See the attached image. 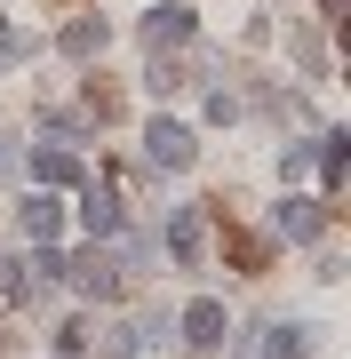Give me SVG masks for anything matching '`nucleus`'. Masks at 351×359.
Returning <instances> with one entry per match:
<instances>
[{
    "label": "nucleus",
    "mask_w": 351,
    "mask_h": 359,
    "mask_svg": "<svg viewBox=\"0 0 351 359\" xmlns=\"http://www.w3.org/2000/svg\"><path fill=\"white\" fill-rule=\"evenodd\" d=\"M184 40H192V8H184V0H152V16H144V48H184Z\"/></svg>",
    "instance_id": "2"
},
{
    "label": "nucleus",
    "mask_w": 351,
    "mask_h": 359,
    "mask_svg": "<svg viewBox=\"0 0 351 359\" xmlns=\"http://www.w3.org/2000/svg\"><path fill=\"white\" fill-rule=\"evenodd\" d=\"M168 248H176V264H200V208H176L168 216Z\"/></svg>",
    "instance_id": "10"
},
{
    "label": "nucleus",
    "mask_w": 351,
    "mask_h": 359,
    "mask_svg": "<svg viewBox=\"0 0 351 359\" xmlns=\"http://www.w3.org/2000/svg\"><path fill=\"white\" fill-rule=\"evenodd\" d=\"M319 8H327V16H336V0H319Z\"/></svg>",
    "instance_id": "13"
},
{
    "label": "nucleus",
    "mask_w": 351,
    "mask_h": 359,
    "mask_svg": "<svg viewBox=\"0 0 351 359\" xmlns=\"http://www.w3.org/2000/svg\"><path fill=\"white\" fill-rule=\"evenodd\" d=\"M223 335H232V320H223V304H216V295H192V304H184V344L216 351Z\"/></svg>",
    "instance_id": "4"
},
{
    "label": "nucleus",
    "mask_w": 351,
    "mask_h": 359,
    "mask_svg": "<svg viewBox=\"0 0 351 359\" xmlns=\"http://www.w3.org/2000/svg\"><path fill=\"white\" fill-rule=\"evenodd\" d=\"M16 231H25V240H32V248H48V240H56V231H64V208H56L48 192H32L25 208H16Z\"/></svg>",
    "instance_id": "7"
},
{
    "label": "nucleus",
    "mask_w": 351,
    "mask_h": 359,
    "mask_svg": "<svg viewBox=\"0 0 351 359\" xmlns=\"http://www.w3.org/2000/svg\"><path fill=\"white\" fill-rule=\"evenodd\" d=\"M104 40H112L104 16H72L64 25V56H104Z\"/></svg>",
    "instance_id": "8"
},
{
    "label": "nucleus",
    "mask_w": 351,
    "mask_h": 359,
    "mask_svg": "<svg viewBox=\"0 0 351 359\" xmlns=\"http://www.w3.org/2000/svg\"><path fill=\"white\" fill-rule=\"evenodd\" d=\"M80 231H88V240H112L120 231V200L104 184H80Z\"/></svg>",
    "instance_id": "6"
},
{
    "label": "nucleus",
    "mask_w": 351,
    "mask_h": 359,
    "mask_svg": "<svg viewBox=\"0 0 351 359\" xmlns=\"http://www.w3.org/2000/svg\"><path fill=\"white\" fill-rule=\"evenodd\" d=\"M144 160H152V168H192V128L152 120V128H144Z\"/></svg>",
    "instance_id": "5"
},
{
    "label": "nucleus",
    "mask_w": 351,
    "mask_h": 359,
    "mask_svg": "<svg viewBox=\"0 0 351 359\" xmlns=\"http://www.w3.org/2000/svg\"><path fill=\"white\" fill-rule=\"evenodd\" d=\"M263 359H312V344H303V327H272V344H263Z\"/></svg>",
    "instance_id": "11"
},
{
    "label": "nucleus",
    "mask_w": 351,
    "mask_h": 359,
    "mask_svg": "<svg viewBox=\"0 0 351 359\" xmlns=\"http://www.w3.org/2000/svg\"><path fill=\"white\" fill-rule=\"evenodd\" d=\"M343 144H351V136H319V176H327V184L343 176Z\"/></svg>",
    "instance_id": "12"
},
{
    "label": "nucleus",
    "mask_w": 351,
    "mask_h": 359,
    "mask_svg": "<svg viewBox=\"0 0 351 359\" xmlns=\"http://www.w3.org/2000/svg\"><path fill=\"white\" fill-rule=\"evenodd\" d=\"M272 224H280V240H327V200H296L287 192L272 208Z\"/></svg>",
    "instance_id": "3"
},
{
    "label": "nucleus",
    "mask_w": 351,
    "mask_h": 359,
    "mask_svg": "<svg viewBox=\"0 0 351 359\" xmlns=\"http://www.w3.org/2000/svg\"><path fill=\"white\" fill-rule=\"evenodd\" d=\"M64 280L80 295H120V256H112V248H80V256L64 264Z\"/></svg>",
    "instance_id": "1"
},
{
    "label": "nucleus",
    "mask_w": 351,
    "mask_h": 359,
    "mask_svg": "<svg viewBox=\"0 0 351 359\" xmlns=\"http://www.w3.org/2000/svg\"><path fill=\"white\" fill-rule=\"evenodd\" d=\"M32 184H80V160L64 152V144H40L32 152Z\"/></svg>",
    "instance_id": "9"
}]
</instances>
